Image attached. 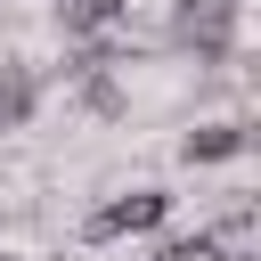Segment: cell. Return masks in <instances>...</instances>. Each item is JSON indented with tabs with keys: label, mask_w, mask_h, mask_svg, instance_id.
Wrapping results in <instances>:
<instances>
[{
	"label": "cell",
	"mask_w": 261,
	"mask_h": 261,
	"mask_svg": "<svg viewBox=\"0 0 261 261\" xmlns=\"http://www.w3.org/2000/svg\"><path fill=\"white\" fill-rule=\"evenodd\" d=\"M237 24H245V0H179L171 8V49H188L196 65H220L237 49Z\"/></svg>",
	"instance_id": "6da1fadb"
},
{
	"label": "cell",
	"mask_w": 261,
	"mask_h": 261,
	"mask_svg": "<svg viewBox=\"0 0 261 261\" xmlns=\"http://www.w3.org/2000/svg\"><path fill=\"white\" fill-rule=\"evenodd\" d=\"M163 220H171V188H122V196L90 204L82 237H90V245H122V237H147V228H163Z\"/></svg>",
	"instance_id": "7a4b0ae2"
},
{
	"label": "cell",
	"mask_w": 261,
	"mask_h": 261,
	"mask_svg": "<svg viewBox=\"0 0 261 261\" xmlns=\"http://www.w3.org/2000/svg\"><path fill=\"white\" fill-rule=\"evenodd\" d=\"M245 147H253V122L245 114H220V122H196L179 139V163H237Z\"/></svg>",
	"instance_id": "3957f363"
},
{
	"label": "cell",
	"mask_w": 261,
	"mask_h": 261,
	"mask_svg": "<svg viewBox=\"0 0 261 261\" xmlns=\"http://www.w3.org/2000/svg\"><path fill=\"white\" fill-rule=\"evenodd\" d=\"M122 8H130V0H57V33H65V41H98V33L122 24Z\"/></svg>",
	"instance_id": "277c9868"
},
{
	"label": "cell",
	"mask_w": 261,
	"mask_h": 261,
	"mask_svg": "<svg viewBox=\"0 0 261 261\" xmlns=\"http://www.w3.org/2000/svg\"><path fill=\"white\" fill-rule=\"evenodd\" d=\"M41 106V73L33 65H0V130H24Z\"/></svg>",
	"instance_id": "5b68a950"
},
{
	"label": "cell",
	"mask_w": 261,
	"mask_h": 261,
	"mask_svg": "<svg viewBox=\"0 0 261 261\" xmlns=\"http://www.w3.org/2000/svg\"><path fill=\"white\" fill-rule=\"evenodd\" d=\"M82 106L90 114H122V82L114 73H82Z\"/></svg>",
	"instance_id": "8992f818"
}]
</instances>
